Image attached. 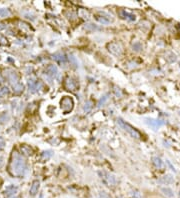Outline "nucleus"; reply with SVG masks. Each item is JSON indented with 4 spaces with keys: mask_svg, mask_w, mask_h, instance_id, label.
Wrapping results in <instances>:
<instances>
[{
    "mask_svg": "<svg viewBox=\"0 0 180 198\" xmlns=\"http://www.w3.org/2000/svg\"><path fill=\"white\" fill-rule=\"evenodd\" d=\"M10 169H11L12 174L15 176H18V177L23 176L27 170V164H26L25 159L19 153L16 152V151L13 152V159L11 162Z\"/></svg>",
    "mask_w": 180,
    "mask_h": 198,
    "instance_id": "1",
    "label": "nucleus"
},
{
    "mask_svg": "<svg viewBox=\"0 0 180 198\" xmlns=\"http://www.w3.org/2000/svg\"><path fill=\"white\" fill-rule=\"evenodd\" d=\"M117 123H118V125L120 126V127H121L122 129H123V130H125L126 132H128V133H129L132 137H134V138H137V139L141 138V134L139 133V132L136 130L134 127H132V126L130 125L129 123H127L126 121L122 120L121 118H118V119H117Z\"/></svg>",
    "mask_w": 180,
    "mask_h": 198,
    "instance_id": "2",
    "label": "nucleus"
},
{
    "mask_svg": "<svg viewBox=\"0 0 180 198\" xmlns=\"http://www.w3.org/2000/svg\"><path fill=\"white\" fill-rule=\"evenodd\" d=\"M60 104H61V108L65 113H68V112L71 111L73 109V106H74L73 99L69 97V96H65L64 98H62V100L60 101Z\"/></svg>",
    "mask_w": 180,
    "mask_h": 198,
    "instance_id": "3",
    "label": "nucleus"
},
{
    "mask_svg": "<svg viewBox=\"0 0 180 198\" xmlns=\"http://www.w3.org/2000/svg\"><path fill=\"white\" fill-rule=\"evenodd\" d=\"M99 175L101 176V179L103 180V182H104L107 186L113 187V186L116 185V179H115V177H114L112 174H110V173H107V172H105V171H102V172L100 171Z\"/></svg>",
    "mask_w": 180,
    "mask_h": 198,
    "instance_id": "4",
    "label": "nucleus"
},
{
    "mask_svg": "<svg viewBox=\"0 0 180 198\" xmlns=\"http://www.w3.org/2000/svg\"><path fill=\"white\" fill-rule=\"evenodd\" d=\"M4 76L5 78L7 79V81L9 82V83L12 84V86L16 83H18V75L17 73L15 72L14 70H11V69H7L4 71Z\"/></svg>",
    "mask_w": 180,
    "mask_h": 198,
    "instance_id": "5",
    "label": "nucleus"
},
{
    "mask_svg": "<svg viewBox=\"0 0 180 198\" xmlns=\"http://www.w3.org/2000/svg\"><path fill=\"white\" fill-rule=\"evenodd\" d=\"M45 73H46V75L49 76V77H51V78L58 79V80H59V78H60V73H59V71H58V68H57L56 66L53 65V64H50L47 68H46Z\"/></svg>",
    "mask_w": 180,
    "mask_h": 198,
    "instance_id": "6",
    "label": "nucleus"
},
{
    "mask_svg": "<svg viewBox=\"0 0 180 198\" xmlns=\"http://www.w3.org/2000/svg\"><path fill=\"white\" fill-rule=\"evenodd\" d=\"M108 51L110 53H112L113 55H116V56H119V55L122 54V47L121 45L116 42H112V43H109L107 45Z\"/></svg>",
    "mask_w": 180,
    "mask_h": 198,
    "instance_id": "7",
    "label": "nucleus"
},
{
    "mask_svg": "<svg viewBox=\"0 0 180 198\" xmlns=\"http://www.w3.org/2000/svg\"><path fill=\"white\" fill-rule=\"evenodd\" d=\"M41 87H42L41 82L37 81L36 79L32 78V79H29V80H28V88H29V92H31V93H35V92H37L38 90H39Z\"/></svg>",
    "mask_w": 180,
    "mask_h": 198,
    "instance_id": "8",
    "label": "nucleus"
},
{
    "mask_svg": "<svg viewBox=\"0 0 180 198\" xmlns=\"http://www.w3.org/2000/svg\"><path fill=\"white\" fill-rule=\"evenodd\" d=\"M52 57L57 63H59L61 65H65L67 63V57L63 52H56V53L52 55Z\"/></svg>",
    "mask_w": 180,
    "mask_h": 198,
    "instance_id": "9",
    "label": "nucleus"
},
{
    "mask_svg": "<svg viewBox=\"0 0 180 198\" xmlns=\"http://www.w3.org/2000/svg\"><path fill=\"white\" fill-rule=\"evenodd\" d=\"M146 123L148 125L151 126V127H153L154 129H158L160 126L164 125V121L156 120V119H149V118H147L146 119Z\"/></svg>",
    "mask_w": 180,
    "mask_h": 198,
    "instance_id": "10",
    "label": "nucleus"
},
{
    "mask_svg": "<svg viewBox=\"0 0 180 198\" xmlns=\"http://www.w3.org/2000/svg\"><path fill=\"white\" fill-rule=\"evenodd\" d=\"M39 187H40V182H39V181H38V180L33 181V183H32L31 187H30V190H29L30 195H31V196H35V195L38 193Z\"/></svg>",
    "mask_w": 180,
    "mask_h": 198,
    "instance_id": "11",
    "label": "nucleus"
},
{
    "mask_svg": "<svg viewBox=\"0 0 180 198\" xmlns=\"http://www.w3.org/2000/svg\"><path fill=\"white\" fill-rule=\"evenodd\" d=\"M65 87H66L68 90H72V91H74V90H76V88H77V83L75 82L74 79L67 78L66 81H65Z\"/></svg>",
    "mask_w": 180,
    "mask_h": 198,
    "instance_id": "12",
    "label": "nucleus"
},
{
    "mask_svg": "<svg viewBox=\"0 0 180 198\" xmlns=\"http://www.w3.org/2000/svg\"><path fill=\"white\" fill-rule=\"evenodd\" d=\"M119 15H120V17H121V18L127 19V20H129V21H134L135 20V15L132 14V13L126 12L125 10H120L119 11Z\"/></svg>",
    "mask_w": 180,
    "mask_h": 198,
    "instance_id": "13",
    "label": "nucleus"
},
{
    "mask_svg": "<svg viewBox=\"0 0 180 198\" xmlns=\"http://www.w3.org/2000/svg\"><path fill=\"white\" fill-rule=\"evenodd\" d=\"M17 191H18L17 187L14 186V185H10V186H8L6 189H5V194L12 196V195H15V193H16Z\"/></svg>",
    "mask_w": 180,
    "mask_h": 198,
    "instance_id": "14",
    "label": "nucleus"
},
{
    "mask_svg": "<svg viewBox=\"0 0 180 198\" xmlns=\"http://www.w3.org/2000/svg\"><path fill=\"white\" fill-rule=\"evenodd\" d=\"M108 99H109V94H105L104 96H102L101 98L99 99V101H98V103H97V107H102V106H104V104L107 102L108 101Z\"/></svg>",
    "mask_w": 180,
    "mask_h": 198,
    "instance_id": "15",
    "label": "nucleus"
},
{
    "mask_svg": "<svg viewBox=\"0 0 180 198\" xmlns=\"http://www.w3.org/2000/svg\"><path fill=\"white\" fill-rule=\"evenodd\" d=\"M13 91H14V93H17V94H19V93H21L23 91V85L20 83V82H18V83H16L13 85Z\"/></svg>",
    "mask_w": 180,
    "mask_h": 198,
    "instance_id": "16",
    "label": "nucleus"
},
{
    "mask_svg": "<svg viewBox=\"0 0 180 198\" xmlns=\"http://www.w3.org/2000/svg\"><path fill=\"white\" fill-rule=\"evenodd\" d=\"M9 94V89L6 86H3L0 88V98H4Z\"/></svg>",
    "mask_w": 180,
    "mask_h": 198,
    "instance_id": "17",
    "label": "nucleus"
},
{
    "mask_svg": "<svg viewBox=\"0 0 180 198\" xmlns=\"http://www.w3.org/2000/svg\"><path fill=\"white\" fill-rule=\"evenodd\" d=\"M159 182L160 183H166V184L172 183L173 182V178L171 177L170 175H167V176H164V177H162V179H160Z\"/></svg>",
    "mask_w": 180,
    "mask_h": 198,
    "instance_id": "18",
    "label": "nucleus"
},
{
    "mask_svg": "<svg viewBox=\"0 0 180 198\" xmlns=\"http://www.w3.org/2000/svg\"><path fill=\"white\" fill-rule=\"evenodd\" d=\"M161 191L168 197H173V195H174L173 191L171 190L170 188H168V187H163V188H161Z\"/></svg>",
    "mask_w": 180,
    "mask_h": 198,
    "instance_id": "19",
    "label": "nucleus"
},
{
    "mask_svg": "<svg viewBox=\"0 0 180 198\" xmlns=\"http://www.w3.org/2000/svg\"><path fill=\"white\" fill-rule=\"evenodd\" d=\"M153 163L157 168H162L163 167V161L159 157H153Z\"/></svg>",
    "mask_w": 180,
    "mask_h": 198,
    "instance_id": "20",
    "label": "nucleus"
},
{
    "mask_svg": "<svg viewBox=\"0 0 180 198\" xmlns=\"http://www.w3.org/2000/svg\"><path fill=\"white\" fill-rule=\"evenodd\" d=\"M92 106H93V103H92V101H86L85 102V104H84V106H83V110L85 112H89L90 110L92 109Z\"/></svg>",
    "mask_w": 180,
    "mask_h": 198,
    "instance_id": "21",
    "label": "nucleus"
},
{
    "mask_svg": "<svg viewBox=\"0 0 180 198\" xmlns=\"http://www.w3.org/2000/svg\"><path fill=\"white\" fill-rule=\"evenodd\" d=\"M10 15V11L6 8H0V16L1 17H7Z\"/></svg>",
    "mask_w": 180,
    "mask_h": 198,
    "instance_id": "22",
    "label": "nucleus"
},
{
    "mask_svg": "<svg viewBox=\"0 0 180 198\" xmlns=\"http://www.w3.org/2000/svg\"><path fill=\"white\" fill-rule=\"evenodd\" d=\"M8 120H9V115H8L6 112H4V113H2L1 115H0V121H1L2 123L8 122Z\"/></svg>",
    "mask_w": 180,
    "mask_h": 198,
    "instance_id": "23",
    "label": "nucleus"
},
{
    "mask_svg": "<svg viewBox=\"0 0 180 198\" xmlns=\"http://www.w3.org/2000/svg\"><path fill=\"white\" fill-rule=\"evenodd\" d=\"M132 48H133V50H134V51L138 52V51H140L141 49H142V45H141L140 42H135L134 44H133Z\"/></svg>",
    "mask_w": 180,
    "mask_h": 198,
    "instance_id": "24",
    "label": "nucleus"
},
{
    "mask_svg": "<svg viewBox=\"0 0 180 198\" xmlns=\"http://www.w3.org/2000/svg\"><path fill=\"white\" fill-rule=\"evenodd\" d=\"M96 19L102 24H109L110 23V20H109V19H106V17H100V16H97Z\"/></svg>",
    "mask_w": 180,
    "mask_h": 198,
    "instance_id": "25",
    "label": "nucleus"
},
{
    "mask_svg": "<svg viewBox=\"0 0 180 198\" xmlns=\"http://www.w3.org/2000/svg\"><path fill=\"white\" fill-rule=\"evenodd\" d=\"M69 60H70V62L72 63L73 64V66H75V67H78V62H77V60H76V58L73 55H70L69 56Z\"/></svg>",
    "mask_w": 180,
    "mask_h": 198,
    "instance_id": "26",
    "label": "nucleus"
},
{
    "mask_svg": "<svg viewBox=\"0 0 180 198\" xmlns=\"http://www.w3.org/2000/svg\"><path fill=\"white\" fill-rule=\"evenodd\" d=\"M51 156H52V152H51V151H44V152L42 153V157L44 159L50 158Z\"/></svg>",
    "mask_w": 180,
    "mask_h": 198,
    "instance_id": "27",
    "label": "nucleus"
},
{
    "mask_svg": "<svg viewBox=\"0 0 180 198\" xmlns=\"http://www.w3.org/2000/svg\"><path fill=\"white\" fill-rule=\"evenodd\" d=\"M98 197L99 198H110V196L106 193V192H99V195H98Z\"/></svg>",
    "mask_w": 180,
    "mask_h": 198,
    "instance_id": "28",
    "label": "nucleus"
},
{
    "mask_svg": "<svg viewBox=\"0 0 180 198\" xmlns=\"http://www.w3.org/2000/svg\"><path fill=\"white\" fill-rule=\"evenodd\" d=\"M5 147V139L3 137H0V149H3Z\"/></svg>",
    "mask_w": 180,
    "mask_h": 198,
    "instance_id": "29",
    "label": "nucleus"
},
{
    "mask_svg": "<svg viewBox=\"0 0 180 198\" xmlns=\"http://www.w3.org/2000/svg\"><path fill=\"white\" fill-rule=\"evenodd\" d=\"M115 93H116V96H121V92H120V90H119V88L117 89V88H115Z\"/></svg>",
    "mask_w": 180,
    "mask_h": 198,
    "instance_id": "30",
    "label": "nucleus"
},
{
    "mask_svg": "<svg viewBox=\"0 0 180 198\" xmlns=\"http://www.w3.org/2000/svg\"><path fill=\"white\" fill-rule=\"evenodd\" d=\"M3 162H4V159H3V157L2 156H0V167L3 165Z\"/></svg>",
    "mask_w": 180,
    "mask_h": 198,
    "instance_id": "31",
    "label": "nucleus"
},
{
    "mask_svg": "<svg viewBox=\"0 0 180 198\" xmlns=\"http://www.w3.org/2000/svg\"><path fill=\"white\" fill-rule=\"evenodd\" d=\"M167 163H168V165H169V166H170V168L172 169L173 171H175V168H174V167L172 166V165H171V163H170V162H169V161H167Z\"/></svg>",
    "mask_w": 180,
    "mask_h": 198,
    "instance_id": "32",
    "label": "nucleus"
},
{
    "mask_svg": "<svg viewBox=\"0 0 180 198\" xmlns=\"http://www.w3.org/2000/svg\"><path fill=\"white\" fill-rule=\"evenodd\" d=\"M5 28V25L3 23H0V30H2V29H4Z\"/></svg>",
    "mask_w": 180,
    "mask_h": 198,
    "instance_id": "33",
    "label": "nucleus"
},
{
    "mask_svg": "<svg viewBox=\"0 0 180 198\" xmlns=\"http://www.w3.org/2000/svg\"><path fill=\"white\" fill-rule=\"evenodd\" d=\"M8 198H19V197L17 196V195H12V196H9Z\"/></svg>",
    "mask_w": 180,
    "mask_h": 198,
    "instance_id": "34",
    "label": "nucleus"
}]
</instances>
